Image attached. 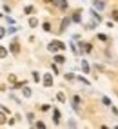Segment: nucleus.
<instances>
[{
    "label": "nucleus",
    "mask_w": 118,
    "mask_h": 129,
    "mask_svg": "<svg viewBox=\"0 0 118 129\" xmlns=\"http://www.w3.org/2000/svg\"><path fill=\"white\" fill-rule=\"evenodd\" d=\"M51 84H53L51 73H46V76H44V85H46V87H51Z\"/></svg>",
    "instance_id": "f257e3e1"
},
{
    "label": "nucleus",
    "mask_w": 118,
    "mask_h": 129,
    "mask_svg": "<svg viewBox=\"0 0 118 129\" xmlns=\"http://www.w3.org/2000/svg\"><path fill=\"white\" fill-rule=\"evenodd\" d=\"M49 2H53L55 6L62 7V9H65V7H67V0H49Z\"/></svg>",
    "instance_id": "f03ea898"
},
{
    "label": "nucleus",
    "mask_w": 118,
    "mask_h": 129,
    "mask_svg": "<svg viewBox=\"0 0 118 129\" xmlns=\"http://www.w3.org/2000/svg\"><path fill=\"white\" fill-rule=\"evenodd\" d=\"M73 107L80 111V96H73Z\"/></svg>",
    "instance_id": "7ed1b4c3"
},
{
    "label": "nucleus",
    "mask_w": 118,
    "mask_h": 129,
    "mask_svg": "<svg viewBox=\"0 0 118 129\" xmlns=\"http://www.w3.org/2000/svg\"><path fill=\"white\" fill-rule=\"evenodd\" d=\"M53 120H55V124H58V122H60V111H58V109H53Z\"/></svg>",
    "instance_id": "20e7f679"
},
{
    "label": "nucleus",
    "mask_w": 118,
    "mask_h": 129,
    "mask_svg": "<svg viewBox=\"0 0 118 129\" xmlns=\"http://www.w3.org/2000/svg\"><path fill=\"white\" fill-rule=\"evenodd\" d=\"M93 6H95L96 9H104V7H105V4H104V2H100V0H95V2H93Z\"/></svg>",
    "instance_id": "39448f33"
},
{
    "label": "nucleus",
    "mask_w": 118,
    "mask_h": 129,
    "mask_svg": "<svg viewBox=\"0 0 118 129\" xmlns=\"http://www.w3.org/2000/svg\"><path fill=\"white\" fill-rule=\"evenodd\" d=\"M18 49H20V47H18V42H13V44H11V51L16 55V53H18Z\"/></svg>",
    "instance_id": "423d86ee"
},
{
    "label": "nucleus",
    "mask_w": 118,
    "mask_h": 129,
    "mask_svg": "<svg viewBox=\"0 0 118 129\" xmlns=\"http://www.w3.org/2000/svg\"><path fill=\"white\" fill-rule=\"evenodd\" d=\"M64 60H65V58H64L62 55H56V56H55V62H56V64H64Z\"/></svg>",
    "instance_id": "0eeeda50"
},
{
    "label": "nucleus",
    "mask_w": 118,
    "mask_h": 129,
    "mask_svg": "<svg viewBox=\"0 0 118 129\" xmlns=\"http://www.w3.org/2000/svg\"><path fill=\"white\" fill-rule=\"evenodd\" d=\"M67 25H69V18H65V20L62 22V27H60V33H62V31H65V27H67Z\"/></svg>",
    "instance_id": "6e6552de"
},
{
    "label": "nucleus",
    "mask_w": 118,
    "mask_h": 129,
    "mask_svg": "<svg viewBox=\"0 0 118 129\" xmlns=\"http://www.w3.org/2000/svg\"><path fill=\"white\" fill-rule=\"evenodd\" d=\"M22 93H24V96H31V89L29 87H22Z\"/></svg>",
    "instance_id": "1a4fd4ad"
},
{
    "label": "nucleus",
    "mask_w": 118,
    "mask_h": 129,
    "mask_svg": "<svg viewBox=\"0 0 118 129\" xmlns=\"http://www.w3.org/2000/svg\"><path fill=\"white\" fill-rule=\"evenodd\" d=\"M82 69L86 71V73H89V66H87V62H86V60H82Z\"/></svg>",
    "instance_id": "9d476101"
},
{
    "label": "nucleus",
    "mask_w": 118,
    "mask_h": 129,
    "mask_svg": "<svg viewBox=\"0 0 118 129\" xmlns=\"http://www.w3.org/2000/svg\"><path fill=\"white\" fill-rule=\"evenodd\" d=\"M29 25H31V27H36V25H38V20H36V18H31V20H29Z\"/></svg>",
    "instance_id": "9b49d317"
},
{
    "label": "nucleus",
    "mask_w": 118,
    "mask_h": 129,
    "mask_svg": "<svg viewBox=\"0 0 118 129\" xmlns=\"http://www.w3.org/2000/svg\"><path fill=\"white\" fill-rule=\"evenodd\" d=\"M56 98L60 100V102H65V94H64V93H58V94H56Z\"/></svg>",
    "instance_id": "f8f14e48"
},
{
    "label": "nucleus",
    "mask_w": 118,
    "mask_h": 129,
    "mask_svg": "<svg viewBox=\"0 0 118 129\" xmlns=\"http://www.w3.org/2000/svg\"><path fill=\"white\" fill-rule=\"evenodd\" d=\"M44 31H51V24H49V22L44 24Z\"/></svg>",
    "instance_id": "ddd939ff"
},
{
    "label": "nucleus",
    "mask_w": 118,
    "mask_h": 129,
    "mask_svg": "<svg viewBox=\"0 0 118 129\" xmlns=\"http://www.w3.org/2000/svg\"><path fill=\"white\" fill-rule=\"evenodd\" d=\"M102 102H104V106H111V100L109 98H102Z\"/></svg>",
    "instance_id": "4468645a"
},
{
    "label": "nucleus",
    "mask_w": 118,
    "mask_h": 129,
    "mask_svg": "<svg viewBox=\"0 0 118 129\" xmlns=\"http://www.w3.org/2000/svg\"><path fill=\"white\" fill-rule=\"evenodd\" d=\"M73 20H74V22H80V13L74 15V16H73Z\"/></svg>",
    "instance_id": "2eb2a0df"
},
{
    "label": "nucleus",
    "mask_w": 118,
    "mask_h": 129,
    "mask_svg": "<svg viewBox=\"0 0 118 129\" xmlns=\"http://www.w3.org/2000/svg\"><path fill=\"white\" fill-rule=\"evenodd\" d=\"M24 11H26V13H33V7H31V6H27L26 9H24Z\"/></svg>",
    "instance_id": "dca6fc26"
},
{
    "label": "nucleus",
    "mask_w": 118,
    "mask_h": 129,
    "mask_svg": "<svg viewBox=\"0 0 118 129\" xmlns=\"http://www.w3.org/2000/svg\"><path fill=\"white\" fill-rule=\"evenodd\" d=\"M7 56V51H6V47H2V58H6Z\"/></svg>",
    "instance_id": "f3484780"
},
{
    "label": "nucleus",
    "mask_w": 118,
    "mask_h": 129,
    "mask_svg": "<svg viewBox=\"0 0 118 129\" xmlns=\"http://www.w3.org/2000/svg\"><path fill=\"white\" fill-rule=\"evenodd\" d=\"M113 18H118V11H113Z\"/></svg>",
    "instance_id": "a211bd4d"
}]
</instances>
